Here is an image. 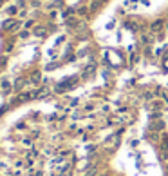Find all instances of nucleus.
I'll return each instance as SVG.
<instances>
[{
  "label": "nucleus",
  "mask_w": 168,
  "mask_h": 176,
  "mask_svg": "<svg viewBox=\"0 0 168 176\" xmlns=\"http://www.w3.org/2000/svg\"><path fill=\"white\" fill-rule=\"evenodd\" d=\"M161 160H163V162H168V145H164L163 151H161Z\"/></svg>",
  "instance_id": "nucleus-1"
}]
</instances>
